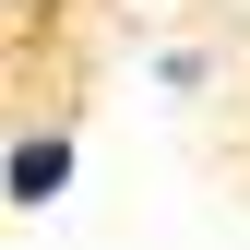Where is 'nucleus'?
Wrapping results in <instances>:
<instances>
[{
  "instance_id": "nucleus-1",
  "label": "nucleus",
  "mask_w": 250,
  "mask_h": 250,
  "mask_svg": "<svg viewBox=\"0 0 250 250\" xmlns=\"http://www.w3.org/2000/svg\"><path fill=\"white\" fill-rule=\"evenodd\" d=\"M60 179H72V143H60V131H36V143L12 155V203H48Z\"/></svg>"
}]
</instances>
